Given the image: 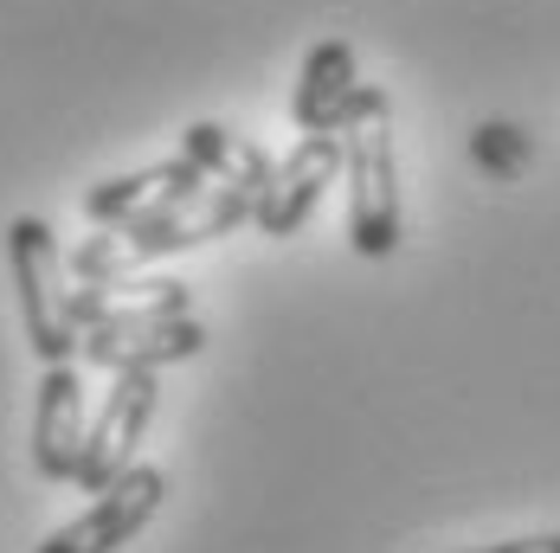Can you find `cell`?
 I'll return each mask as SVG.
<instances>
[{
  "instance_id": "5",
  "label": "cell",
  "mask_w": 560,
  "mask_h": 553,
  "mask_svg": "<svg viewBox=\"0 0 560 553\" xmlns=\"http://www.w3.org/2000/svg\"><path fill=\"white\" fill-rule=\"evenodd\" d=\"M200 348H207V329L194 316H142V322H110V329L78 334V354L110 374H155L168 361H194Z\"/></svg>"
},
{
  "instance_id": "9",
  "label": "cell",
  "mask_w": 560,
  "mask_h": 553,
  "mask_svg": "<svg viewBox=\"0 0 560 553\" xmlns=\"http://www.w3.org/2000/svg\"><path fill=\"white\" fill-rule=\"evenodd\" d=\"M354 97H361V84H354V46H348V39H323L316 52L303 58L290 116H296L303 136H341Z\"/></svg>"
},
{
  "instance_id": "2",
  "label": "cell",
  "mask_w": 560,
  "mask_h": 553,
  "mask_svg": "<svg viewBox=\"0 0 560 553\" xmlns=\"http://www.w3.org/2000/svg\"><path fill=\"white\" fill-rule=\"evenodd\" d=\"M7 251H13V283H20V316H26V341L46 367H65L78 354V290L65 283V258L52 245L46 220H13L7 225Z\"/></svg>"
},
{
  "instance_id": "11",
  "label": "cell",
  "mask_w": 560,
  "mask_h": 553,
  "mask_svg": "<svg viewBox=\"0 0 560 553\" xmlns=\"http://www.w3.org/2000/svg\"><path fill=\"white\" fill-rule=\"evenodd\" d=\"M180 155L200 167L207 180H232V187H271V162H265V149H252L245 136H232L220 122H194L187 136H180Z\"/></svg>"
},
{
  "instance_id": "6",
  "label": "cell",
  "mask_w": 560,
  "mask_h": 553,
  "mask_svg": "<svg viewBox=\"0 0 560 553\" xmlns=\"http://www.w3.org/2000/svg\"><path fill=\"white\" fill-rule=\"evenodd\" d=\"M348 167V142L341 136H303L278 167H271V187L258 200V225L271 238H290L296 225L316 213V200L336 187V174Z\"/></svg>"
},
{
  "instance_id": "8",
  "label": "cell",
  "mask_w": 560,
  "mask_h": 553,
  "mask_svg": "<svg viewBox=\"0 0 560 553\" xmlns=\"http://www.w3.org/2000/svg\"><path fill=\"white\" fill-rule=\"evenodd\" d=\"M91 438V412H84V380L78 367H46L39 399H33V463L52 483H78V457Z\"/></svg>"
},
{
  "instance_id": "3",
  "label": "cell",
  "mask_w": 560,
  "mask_h": 553,
  "mask_svg": "<svg viewBox=\"0 0 560 553\" xmlns=\"http://www.w3.org/2000/svg\"><path fill=\"white\" fill-rule=\"evenodd\" d=\"M162 496H168V476H162L155 463H136V470L116 476L78 521H65L39 553H116V548H129V541L155 521Z\"/></svg>"
},
{
  "instance_id": "4",
  "label": "cell",
  "mask_w": 560,
  "mask_h": 553,
  "mask_svg": "<svg viewBox=\"0 0 560 553\" xmlns=\"http://www.w3.org/2000/svg\"><path fill=\"white\" fill-rule=\"evenodd\" d=\"M155 392H162V387H155V374H116L104 412L91 419L84 457H78V490L104 496L116 476H129V470H136V444H142L149 419H155Z\"/></svg>"
},
{
  "instance_id": "1",
  "label": "cell",
  "mask_w": 560,
  "mask_h": 553,
  "mask_svg": "<svg viewBox=\"0 0 560 553\" xmlns=\"http://www.w3.org/2000/svg\"><path fill=\"white\" fill-rule=\"evenodd\" d=\"M348 142V238L361 258H393L399 251V162H393V110L387 91L354 97L341 122Z\"/></svg>"
},
{
  "instance_id": "13",
  "label": "cell",
  "mask_w": 560,
  "mask_h": 553,
  "mask_svg": "<svg viewBox=\"0 0 560 553\" xmlns=\"http://www.w3.org/2000/svg\"><path fill=\"white\" fill-rule=\"evenodd\" d=\"M457 553H560V534H522V541H503V548H457Z\"/></svg>"
},
{
  "instance_id": "7",
  "label": "cell",
  "mask_w": 560,
  "mask_h": 553,
  "mask_svg": "<svg viewBox=\"0 0 560 553\" xmlns=\"http://www.w3.org/2000/svg\"><path fill=\"white\" fill-rule=\"evenodd\" d=\"M200 187H213V180L187 162V155H174V162H155V167H142V174H116L104 187H91L84 193V213L97 225H110V232H129V225L162 220L168 207L194 200Z\"/></svg>"
},
{
  "instance_id": "12",
  "label": "cell",
  "mask_w": 560,
  "mask_h": 553,
  "mask_svg": "<svg viewBox=\"0 0 560 553\" xmlns=\"http://www.w3.org/2000/svg\"><path fill=\"white\" fill-rule=\"evenodd\" d=\"M470 149H477V162L490 167V174H522V162H528V142L515 129H503V122H483Z\"/></svg>"
},
{
  "instance_id": "10",
  "label": "cell",
  "mask_w": 560,
  "mask_h": 553,
  "mask_svg": "<svg viewBox=\"0 0 560 553\" xmlns=\"http://www.w3.org/2000/svg\"><path fill=\"white\" fill-rule=\"evenodd\" d=\"M142 316H187V283L116 276V283H84L78 290V329H110V322H142Z\"/></svg>"
}]
</instances>
